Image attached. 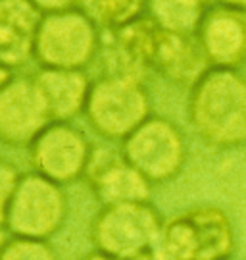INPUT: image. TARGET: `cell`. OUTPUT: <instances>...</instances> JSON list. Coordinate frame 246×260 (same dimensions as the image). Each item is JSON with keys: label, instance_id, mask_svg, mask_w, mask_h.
<instances>
[{"label": "cell", "instance_id": "277c9868", "mask_svg": "<svg viewBox=\"0 0 246 260\" xmlns=\"http://www.w3.org/2000/svg\"><path fill=\"white\" fill-rule=\"evenodd\" d=\"M85 118L108 141H123L150 118V96L143 81L104 74L91 85Z\"/></svg>", "mask_w": 246, "mask_h": 260}, {"label": "cell", "instance_id": "6da1fadb", "mask_svg": "<svg viewBox=\"0 0 246 260\" xmlns=\"http://www.w3.org/2000/svg\"><path fill=\"white\" fill-rule=\"evenodd\" d=\"M187 114L206 145L246 147V77L238 70L210 68L191 87Z\"/></svg>", "mask_w": 246, "mask_h": 260}, {"label": "cell", "instance_id": "7a4b0ae2", "mask_svg": "<svg viewBox=\"0 0 246 260\" xmlns=\"http://www.w3.org/2000/svg\"><path fill=\"white\" fill-rule=\"evenodd\" d=\"M235 233L218 206H194L164 223L154 252L158 260H229Z\"/></svg>", "mask_w": 246, "mask_h": 260}, {"label": "cell", "instance_id": "ffe728a7", "mask_svg": "<svg viewBox=\"0 0 246 260\" xmlns=\"http://www.w3.org/2000/svg\"><path fill=\"white\" fill-rule=\"evenodd\" d=\"M12 77H14V70H10V68L0 64V89L8 83Z\"/></svg>", "mask_w": 246, "mask_h": 260}, {"label": "cell", "instance_id": "5b68a950", "mask_svg": "<svg viewBox=\"0 0 246 260\" xmlns=\"http://www.w3.org/2000/svg\"><path fill=\"white\" fill-rule=\"evenodd\" d=\"M162 228V216L150 201L123 203L102 206L92 222L91 235L98 252L118 260H129L154 251Z\"/></svg>", "mask_w": 246, "mask_h": 260}, {"label": "cell", "instance_id": "30bf717a", "mask_svg": "<svg viewBox=\"0 0 246 260\" xmlns=\"http://www.w3.org/2000/svg\"><path fill=\"white\" fill-rule=\"evenodd\" d=\"M148 68L171 83L192 87L212 66L196 39V33H171L154 21L148 43Z\"/></svg>", "mask_w": 246, "mask_h": 260}, {"label": "cell", "instance_id": "4fadbf2b", "mask_svg": "<svg viewBox=\"0 0 246 260\" xmlns=\"http://www.w3.org/2000/svg\"><path fill=\"white\" fill-rule=\"evenodd\" d=\"M41 16L29 0H0V64L16 70L33 56Z\"/></svg>", "mask_w": 246, "mask_h": 260}, {"label": "cell", "instance_id": "9c48e42d", "mask_svg": "<svg viewBox=\"0 0 246 260\" xmlns=\"http://www.w3.org/2000/svg\"><path fill=\"white\" fill-rule=\"evenodd\" d=\"M43 94L31 77H12L0 89V141L10 147H29L50 123Z\"/></svg>", "mask_w": 246, "mask_h": 260}, {"label": "cell", "instance_id": "d6986e66", "mask_svg": "<svg viewBox=\"0 0 246 260\" xmlns=\"http://www.w3.org/2000/svg\"><path fill=\"white\" fill-rule=\"evenodd\" d=\"M41 14H54V12H64V10L79 8L83 0H29Z\"/></svg>", "mask_w": 246, "mask_h": 260}, {"label": "cell", "instance_id": "8992f818", "mask_svg": "<svg viewBox=\"0 0 246 260\" xmlns=\"http://www.w3.org/2000/svg\"><path fill=\"white\" fill-rule=\"evenodd\" d=\"M121 154L150 183H164L181 174L189 147L177 123L150 116L121 141Z\"/></svg>", "mask_w": 246, "mask_h": 260}, {"label": "cell", "instance_id": "7c38bea8", "mask_svg": "<svg viewBox=\"0 0 246 260\" xmlns=\"http://www.w3.org/2000/svg\"><path fill=\"white\" fill-rule=\"evenodd\" d=\"M196 39L212 68L238 70L246 64V12L214 4L202 16Z\"/></svg>", "mask_w": 246, "mask_h": 260}, {"label": "cell", "instance_id": "ba28073f", "mask_svg": "<svg viewBox=\"0 0 246 260\" xmlns=\"http://www.w3.org/2000/svg\"><path fill=\"white\" fill-rule=\"evenodd\" d=\"M91 154L87 135L69 121H50L29 145L33 170L60 185L85 176Z\"/></svg>", "mask_w": 246, "mask_h": 260}, {"label": "cell", "instance_id": "8fae6325", "mask_svg": "<svg viewBox=\"0 0 246 260\" xmlns=\"http://www.w3.org/2000/svg\"><path fill=\"white\" fill-rule=\"evenodd\" d=\"M85 177L102 206L150 201L152 183L129 164L121 150L92 149Z\"/></svg>", "mask_w": 246, "mask_h": 260}, {"label": "cell", "instance_id": "2e32d148", "mask_svg": "<svg viewBox=\"0 0 246 260\" xmlns=\"http://www.w3.org/2000/svg\"><path fill=\"white\" fill-rule=\"evenodd\" d=\"M83 10L100 29L114 31L143 18L148 0H83Z\"/></svg>", "mask_w": 246, "mask_h": 260}, {"label": "cell", "instance_id": "7402d4cb", "mask_svg": "<svg viewBox=\"0 0 246 260\" xmlns=\"http://www.w3.org/2000/svg\"><path fill=\"white\" fill-rule=\"evenodd\" d=\"M185 2H189V4H194V6H200V8H210L214 4H218V0H185Z\"/></svg>", "mask_w": 246, "mask_h": 260}, {"label": "cell", "instance_id": "603a6c76", "mask_svg": "<svg viewBox=\"0 0 246 260\" xmlns=\"http://www.w3.org/2000/svg\"><path fill=\"white\" fill-rule=\"evenodd\" d=\"M83 260H118V258H112V256H106V254H102V252H92V254H89L87 258H83ZM131 260V258H129Z\"/></svg>", "mask_w": 246, "mask_h": 260}, {"label": "cell", "instance_id": "5bb4252c", "mask_svg": "<svg viewBox=\"0 0 246 260\" xmlns=\"http://www.w3.org/2000/svg\"><path fill=\"white\" fill-rule=\"evenodd\" d=\"M33 79L45 99L52 121H69L77 114H83L92 85L85 70L39 68Z\"/></svg>", "mask_w": 246, "mask_h": 260}, {"label": "cell", "instance_id": "e0dca14e", "mask_svg": "<svg viewBox=\"0 0 246 260\" xmlns=\"http://www.w3.org/2000/svg\"><path fill=\"white\" fill-rule=\"evenodd\" d=\"M0 260H56V256L41 239L14 237L0 249Z\"/></svg>", "mask_w": 246, "mask_h": 260}, {"label": "cell", "instance_id": "44dd1931", "mask_svg": "<svg viewBox=\"0 0 246 260\" xmlns=\"http://www.w3.org/2000/svg\"><path fill=\"white\" fill-rule=\"evenodd\" d=\"M218 4H223V6H229V8L235 10H244L246 12V0H218Z\"/></svg>", "mask_w": 246, "mask_h": 260}, {"label": "cell", "instance_id": "9a60e30c", "mask_svg": "<svg viewBox=\"0 0 246 260\" xmlns=\"http://www.w3.org/2000/svg\"><path fill=\"white\" fill-rule=\"evenodd\" d=\"M206 10L185 0H148L146 14L165 31L194 35Z\"/></svg>", "mask_w": 246, "mask_h": 260}, {"label": "cell", "instance_id": "ac0fdd59", "mask_svg": "<svg viewBox=\"0 0 246 260\" xmlns=\"http://www.w3.org/2000/svg\"><path fill=\"white\" fill-rule=\"evenodd\" d=\"M19 176L21 174L12 164L0 162V225L6 223V212H8L10 197H12L14 189H16Z\"/></svg>", "mask_w": 246, "mask_h": 260}, {"label": "cell", "instance_id": "52a82bcc", "mask_svg": "<svg viewBox=\"0 0 246 260\" xmlns=\"http://www.w3.org/2000/svg\"><path fill=\"white\" fill-rule=\"evenodd\" d=\"M67 214V199L60 183L39 172L21 174L10 197L6 228L14 237L45 241L60 230Z\"/></svg>", "mask_w": 246, "mask_h": 260}, {"label": "cell", "instance_id": "3957f363", "mask_svg": "<svg viewBox=\"0 0 246 260\" xmlns=\"http://www.w3.org/2000/svg\"><path fill=\"white\" fill-rule=\"evenodd\" d=\"M102 48L100 27L79 8L43 14L37 25L33 58L41 68L85 70Z\"/></svg>", "mask_w": 246, "mask_h": 260}]
</instances>
